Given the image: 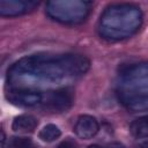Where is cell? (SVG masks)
<instances>
[{
  "instance_id": "obj_14",
  "label": "cell",
  "mask_w": 148,
  "mask_h": 148,
  "mask_svg": "<svg viewBox=\"0 0 148 148\" xmlns=\"http://www.w3.org/2000/svg\"><path fill=\"white\" fill-rule=\"evenodd\" d=\"M136 148H148V141H145V142H142V143H140Z\"/></svg>"
},
{
  "instance_id": "obj_10",
  "label": "cell",
  "mask_w": 148,
  "mask_h": 148,
  "mask_svg": "<svg viewBox=\"0 0 148 148\" xmlns=\"http://www.w3.org/2000/svg\"><path fill=\"white\" fill-rule=\"evenodd\" d=\"M9 148H35V146L31 139L25 136H16L12 139Z\"/></svg>"
},
{
  "instance_id": "obj_6",
  "label": "cell",
  "mask_w": 148,
  "mask_h": 148,
  "mask_svg": "<svg viewBox=\"0 0 148 148\" xmlns=\"http://www.w3.org/2000/svg\"><path fill=\"white\" fill-rule=\"evenodd\" d=\"M38 2L30 0H1L0 15L1 16H17L32 10Z\"/></svg>"
},
{
  "instance_id": "obj_12",
  "label": "cell",
  "mask_w": 148,
  "mask_h": 148,
  "mask_svg": "<svg viewBox=\"0 0 148 148\" xmlns=\"http://www.w3.org/2000/svg\"><path fill=\"white\" fill-rule=\"evenodd\" d=\"M108 148H126V146H124V145L120 143V142H111V143L108 146Z\"/></svg>"
},
{
  "instance_id": "obj_4",
  "label": "cell",
  "mask_w": 148,
  "mask_h": 148,
  "mask_svg": "<svg viewBox=\"0 0 148 148\" xmlns=\"http://www.w3.org/2000/svg\"><path fill=\"white\" fill-rule=\"evenodd\" d=\"M7 98L10 103L24 108L38 105L44 99L42 92L34 89H13L8 91Z\"/></svg>"
},
{
  "instance_id": "obj_9",
  "label": "cell",
  "mask_w": 148,
  "mask_h": 148,
  "mask_svg": "<svg viewBox=\"0 0 148 148\" xmlns=\"http://www.w3.org/2000/svg\"><path fill=\"white\" fill-rule=\"evenodd\" d=\"M60 135H61V131L54 124H47V125H45L40 130V132L38 134L39 139L42 141H44V142H52V141L59 139Z\"/></svg>"
},
{
  "instance_id": "obj_13",
  "label": "cell",
  "mask_w": 148,
  "mask_h": 148,
  "mask_svg": "<svg viewBox=\"0 0 148 148\" xmlns=\"http://www.w3.org/2000/svg\"><path fill=\"white\" fill-rule=\"evenodd\" d=\"M5 143H6V134L5 131L1 130V148H5Z\"/></svg>"
},
{
  "instance_id": "obj_1",
  "label": "cell",
  "mask_w": 148,
  "mask_h": 148,
  "mask_svg": "<svg viewBox=\"0 0 148 148\" xmlns=\"http://www.w3.org/2000/svg\"><path fill=\"white\" fill-rule=\"evenodd\" d=\"M142 12L132 3H114L101 15L99 35L110 40H120L134 35L142 24Z\"/></svg>"
},
{
  "instance_id": "obj_3",
  "label": "cell",
  "mask_w": 148,
  "mask_h": 148,
  "mask_svg": "<svg viewBox=\"0 0 148 148\" xmlns=\"http://www.w3.org/2000/svg\"><path fill=\"white\" fill-rule=\"evenodd\" d=\"M45 106L52 112H66L74 103V96L72 90L64 88L49 92L44 101Z\"/></svg>"
},
{
  "instance_id": "obj_15",
  "label": "cell",
  "mask_w": 148,
  "mask_h": 148,
  "mask_svg": "<svg viewBox=\"0 0 148 148\" xmlns=\"http://www.w3.org/2000/svg\"><path fill=\"white\" fill-rule=\"evenodd\" d=\"M88 148H101V147H99L98 145H90Z\"/></svg>"
},
{
  "instance_id": "obj_2",
  "label": "cell",
  "mask_w": 148,
  "mask_h": 148,
  "mask_svg": "<svg viewBox=\"0 0 148 148\" xmlns=\"http://www.w3.org/2000/svg\"><path fill=\"white\" fill-rule=\"evenodd\" d=\"M91 2L81 0H53L46 3V14L52 20L75 24L86 20Z\"/></svg>"
},
{
  "instance_id": "obj_8",
  "label": "cell",
  "mask_w": 148,
  "mask_h": 148,
  "mask_svg": "<svg viewBox=\"0 0 148 148\" xmlns=\"http://www.w3.org/2000/svg\"><path fill=\"white\" fill-rule=\"evenodd\" d=\"M130 132L135 139L148 138V116L139 117L130 125Z\"/></svg>"
},
{
  "instance_id": "obj_11",
  "label": "cell",
  "mask_w": 148,
  "mask_h": 148,
  "mask_svg": "<svg viewBox=\"0 0 148 148\" xmlns=\"http://www.w3.org/2000/svg\"><path fill=\"white\" fill-rule=\"evenodd\" d=\"M57 148H79V147H77V143L73 139H66L62 142H60Z\"/></svg>"
},
{
  "instance_id": "obj_7",
  "label": "cell",
  "mask_w": 148,
  "mask_h": 148,
  "mask_svg": "<svg viewBox=\"0 0 148 148\" xmlns=\"http://www.w3.org/2000/svg\"><path fill=\"white\" fill-rule=\"evenodd\" d=\"M38 125L37 119L31 114H20L14 118L12 124V130L17 133H29L32 132Z\"/></svg>"
},
{
  "instance_id": "obj_5",
  "label": "cell",
  "mask_w": 148,
  "mask_h": 148,
  "mask_svg": "<svg viewBox=\"0 0 148 148\" xmlns=\"http://www.w3.org/2000/svg\"><path fill=\"white\" fill-rule=\"evenodd\" d=\"M99 131L98 120L90 114H81L77 117L74 125V133L83 140L94 138Z\"/></svg>"
}]
</instances>
